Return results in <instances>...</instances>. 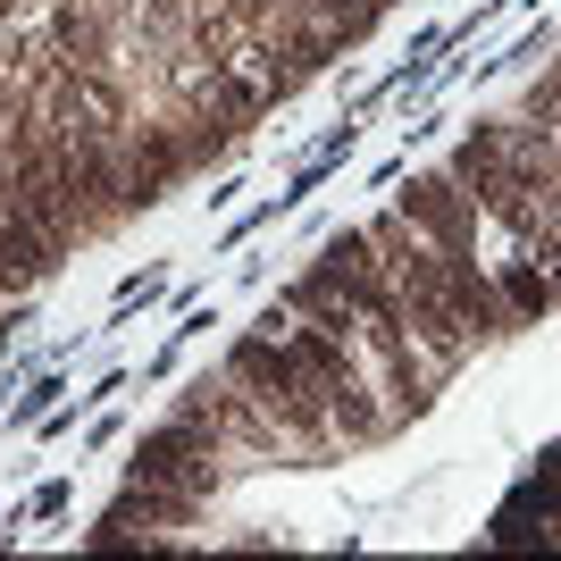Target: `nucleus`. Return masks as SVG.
Returning a JSON list of instances; mask_svg holds the SVG:
<instances>
[{"instance_id":"1","label":"nucleus","mask_w":561,"mask_h":561,"mask_svg":"<svg viewBox=\"0 0 561 561\" xmlns=\"http://www.w3.org/2000/svg\"><path fill=\"white\" fill-rule=\"evenodd\" d=\"M402 218H411L436 252H453V260H469V243H478V202H469L453 176H420V185L402 193Z\"/></svg>"}]
</instances>
